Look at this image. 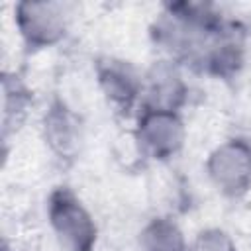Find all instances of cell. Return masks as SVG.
<instances>
[{"mask_svg":"<svg viewBox=\"0 0 251 251\" xmlns=\"http://www.w3.org/2000/svg\"><path fill=\"white\" fill-rule=\"evenodd\" d=\"M210 173L224 190H243L251 180V147L241 141L220 147L210 161Z\"/></svg>","mask_w":251,"mask_h":251,"instance_id":"7a4b0ae2","label":"cell"},{"mask_svg":"<svg viewBox=\"0 0 251 251\" xmlns=\"http://www.w3.org/2000/svg\"><path fill=\"white\" fill-rule=\"evenodd\" d=\"M20 27L33 43H51L63 31V14L59 4L27 2L18 10Z\"/></svg>","mask_w":251,"mask_h":251,"instance_id":"3957f363","label":"cell"},{"mask_svg":"<svg viewBox=\"0 0 251 251\" xmlns=\"http://www.w3.org/2000/svg\"><path fill=\"white\" fill-rule=\"evenodd\" d=\"M49 216L59 237L73 251H88L94 243V226L73 194L59 190L51 198Z\"/></svg>","mask_w":251,"mask_h":251,"instance_id":"6da1fadb","label":"cell"},{"mask_svg":"<svg viewBox=\"0 0 251 251\" xmlns=\"http://www.w3.org/2000/svg\"><path fill=\"white\" fill-rule=\"evenodd\" d=\"M180 124L169 112H153L141 124V137L155 155H169L180 143Z\"/></svg>","mask_w":251,"mask_h":251,"instance_id":"277c9868","label":"cell"},{"mask_svg":"<svg viewBox=\"0 0 251 251\" xmlns=\"http://www.w3.org/2000/svg\"><path fill=\"white\" fill-rule=\"evenodd\" d=\"M196 251H233L229 239L220 231H208L198 237Z\"/></svg>","mask_w":251,"mask_h":251,"instance_id":"52a82bcc","label":"cell"},{"mask_svg":"<svg viewBox=\"0 0 251 251\" xmlns=\"http://www.w3.org/2000/svg\"><path fill=\"white\" fill-rule=\"evenodd\" d=\"M104 82L108 86V92L116 98H126V96H131V82L127 76H124V73H116V71H110L104 75Z\"/></svg>","mask_w":251,"mask_h":251,"instance_id":"ba28073f","label":"cell"},{"mask_svg":"<svg viewBox=\"0 0 251 251\" xmlns=\"http://www.w3.org/2000/svg\"><path fill=\"white\" fill-rule=\"evenodd\" d=\"M47 133L51 143L59 149V151H67L73 141H75V129L71 126V120L67 116V112H63L61 108L51 110L49 118H47Z\"/></svg>","mask_w":251,"mask_h":251,"instance_id":"8992f818","label":"cell"},{"mask_svg":"<svg viewBox=\"0 0 251 251\" xmlns=\"http://www.w3.org/2000/svg\"><path fill=\"white\" fill-rule=\"evenodd\" d=\"M145 247L147 251H180L182 239L175 226L159 222L145 231Z\"/></svg>","mask_w":251,"mask_h":251,"instance_id":"5b68a950","label":"cell"}]
</instances>
